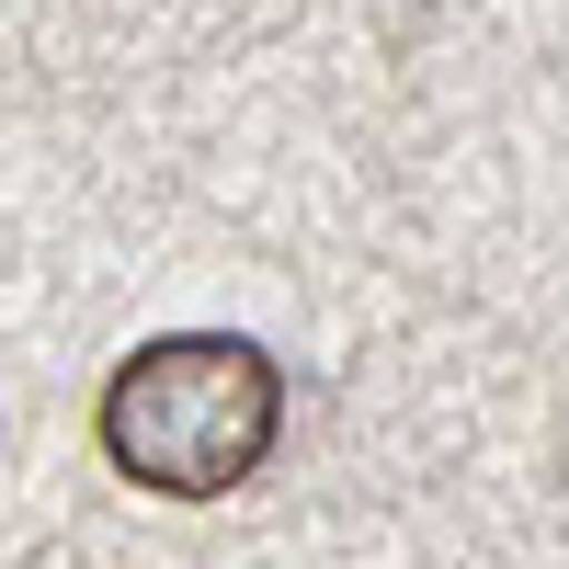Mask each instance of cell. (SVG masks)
<instances>
[{
    "label": "cell",
    "mask_w": 569,
    "mask_h": 569,
    "mask_svg": "<svg viewBox=\"0 0 569 569\" xmlns=\"http://www.w3.org/2000/svg\"><path fill=\"white\" fill-rule=\"evenodd\" d=\"M273 421H284L273 353L240 342V330H182V342H149L114 365L103 456L160 501H217L273 456Z\"/></svg>",
    "instance_id": "cell-1"
}]
</instances>
